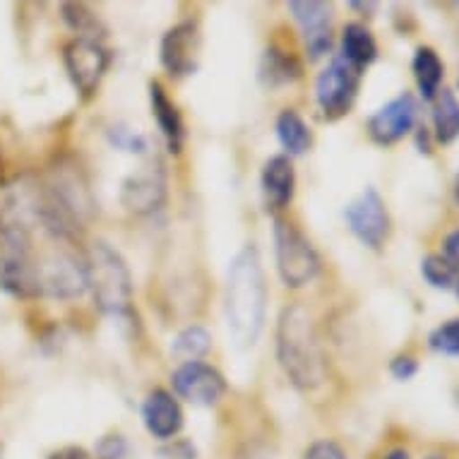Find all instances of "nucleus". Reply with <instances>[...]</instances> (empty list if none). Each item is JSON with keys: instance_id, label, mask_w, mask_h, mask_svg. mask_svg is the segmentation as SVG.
I'll return each instance as SVG.
<instances>
[{"instance_id": "nucleus-1", "label": "nucleus", "mask_w": 459, "mask_h": 459, "mask_svg": "<svg viewBox=\"0 0 459 459\" xmlns=\"http://www.w3.org/2000/svg\"><path fill=\"white\" fill-rule=\"evenodd\" d=\"M224 303L226 323L236 347H255L267 313V281H264L263 260L253 243L243 246L229 264Z\"/></svg>"}, {"instance_id": "nucleus-2", "label": "nucleus", "mask_w": 459, "mask_h": 459, "mask_svg": "<svg viewBox=\"0 0 459 459\" xmlns=\"http://www.w3.org/2000/svg\"><path fill=\"white\" fill-rule=\"evenodd\" d=\"M277 359L286 377L299 390H317L327 380V359L316 317L303 303H289L279 316Z\"/></svg>"}, {"instance_id": "nucleus-3", "label": "nucleus", "mask_w": 459, "mask_h": 459, "mask_svg": "<svg viewBox=\"0 0 459 459\" xmlns=\"http://www.w3.org/2000/svg\"><path fill=\"white\" fill-rule=\"evenodd\" d=\"M87 289L106 316L126 317L133 310V279L123 255L106 241H97L84 253Z\"/></svg>"}, {"instance_id": "nucleus-4", "label": "nucleus", "mask_w": 459, "mask_h": 459, "mask_svg": "<svg viewBox=\"0 0 459 459\" xmlns=\"http://www.w3.org/2000/svg\"><path fill=\"white\" fill-rule=\"evenodd\" d=\"M46 190L34 176L0 181V236H30L44 231Z\"/></svg>"}, {"instance_id": "nucleus-5", "label": "nucleus", "mask_w": 459, "mask_h": 459, "mask_svg": "<svg viewBox=\"0 0 459 459\" xmlns=\"http://www.w3.org/2000/svg\"><path fill=\"white\" fill-rule=\"evenodd\" d=\"M274 253L279 277L289 289L310 284L320 272V255L310 238L284 217L274 219Z\"/></svg>"}, {"instance_id": "nucleus-6", "label": "nucleus", "mask_w": 459, "mask_h": 459, "mask_svg": "<svg viewBox=\"0 0 459 459\" xmlns=\"http://www.w3.org/2000/svg\"><path fill=\"white\" fill-rule=\"evenodd\" d=\"M361 70L351 68L347 61L334 58L316 80V101L327 121H337L347 116L359 97L361 87Z\"/></svg>"}, {"instance_id": "nucleus-7", "label": "nucleus", "mask_w": 459, "mask_h": 459, "mask_svg": "<svg viewBox=\"0 0 459 459\" xmlns=\"http://www.w3.org/2000/svg\"><path fill=\"white\" fill-rule=\"evenodd\" d=\"M63 63L68 70L70 82L84 99L97 94L99 84L104 80L106 70L111 65V53L101 44V39H73L65 51Z\"/></svg>"}, {"instance_id": "nucleus-8", "label": "nucleus", "mask_w": 459, "mask_h": 459, "mask_svg": "<svg viewBox=\"0 0 459 459\" xmlns=\"http://www.w3.org/2000/svg\"><path fill=\"white\" fill-rule=\"evenodd\" d=\"M344 219H347L351 234L370 250H380L385 241L390 238V212L376 188H366L354 203H349V207L344 210Z\"/></svg>"}, {"instance_id": "nucleus-9", "label": "nucleus", "mask_w": 459, "mask_h": 459, "mask_svg": "<svg viewBox=\"0 0 459 459\" xmlns=\"http://www.w3.org/2000/svg\"><path fill=\"white\" fill-rule=\"evenodd\" d=\"M39 291L51 299H77L87 291V270L84 257L70 253H53V255L37 260Z\"/></svg>"}, {"instance_id": "nucleus-10", "label": "nucleus", "mask_w": 459, "mask_h": 459, "mask_svg": "<svg viewBox=\"0 0 459 459\" xmlns=\"http://www.w3.org/2000/svg\"><path fill=\"white\" fill-rule=\"evenodd\" d=\"M171 383L178 397L188 399L197 407H214L226 394V377L214 366L204 361L181 363L171 373Z\"/></svg>"}, {"instance_id": "nucleus-11", "label": "nucleus", "mask_w": 459, "mask_h": 459, "mask_svg": "<svg viewBox=\"0 0 459 459\" xmlns=\"http://www.w3.org/2000/svg\"><path fill=\"white\" fill-rule=\"evenodd\" d=\"M416 121H419V99L411 91H402L399 97L377 108L368 121V133L373 137V143L390 147L397 144L399 140L414 130Z\"/></svg>"}, {"instance_id": "nucleus-12", "label": "nucleus", "mask_w": 459, "mask_h": 459, "mask_svg": "<svg viewBox=\"0 0 459 459\" xmlns=\"http://www.w3.org/2000/svg\"><path fill=\"white\" fill-rule=\"evenodd\" d=\"M289 13L299 24L310 61H320L332 48V5L317 0H291Z\"/></svg>"}, {"instance_id": "nucleus-13", "label": "nucleus", "mask_w": 459, "mask_h": 459, "mask_svg": "<svg viewBox=\"0 0 459 459\" xmlns=\"http://www.w3.org/2000/svg\"><path fill=\"white\" fill-rule=\"evenodd\" d=\"M197 56H200V31L197 24L190 20L174 24L161 39L159 58L171 77L193 75L197 70Z\"/></svg>"}, {"instance_id": "nucleus-14", "label": "nucleus", "mask_w": 459, "mask_h": 459, "mask_svg": "<svg viewBox=\"0 0 459 459\" xmlns=\"http://www.w3.org/2000/svg\"><path fill=\"white\" fill-rule=\"evenodd\" d=\"M166 200V174L161 164H147L130 174L121 186V204L130 214H152Z\"/></svg>"}, {"instance_id": "nucleus-15", "label": "nucleus", "mask_w": 459, "mask_h": 459, "mask_svg": "<svg viewBox=\"0 0 459 459\" xmlns=\"http://www.w3.org/2000/svg\"><path fill=\"white\" fill-rule=\"evenodd\" d=\"M143 421L157 440H174L183 429V409L171 392L152 390L143 402Z\"/></svg>"}, {"instance_id": "nucleus-16", "label": "nucleus", "mask_w": 459, "mask_h": 459, "mask_svg": "<svg viewBox=\"0 0 459 459\" xmlns=\"http://www.w3.org/2000/svg\"><path fill=\"white\" fill-rule=\"evenodd\" d=\"M263 195L264 203L274 212L286 210L296 195V171L294 161L286 154H274L263 166Z\"/></svg>"}, {"instance_id": "nucleus-17", "label": "nucleus", "mask_w": 459, "mask_h": 459, "mask_svg": "<svg viewBox=\"0 0 459 459\" xmlns=\"http://www.w3.org/2000/svg\"><path fill=\"white\" fill-rule=\"evenodd\" d=\"M150 106L152 118L157 121L159 133L169 144V150L178 154L183 150V143H186V123H183V116L178 106L174 104V99L166 94V90L159 82H150Z\"/></svg>"}, {"instance_id": "nucleus-18", "label": "nucleus", "mask_w": 459, "mask_h": 459, "mask_svg": "<svg viewBox=\"0 0 459 459\" xmlns=\"http://www.w3.org/2000/svg\"><path fill=\"white\" fill-rule=\"evenodd\" d=\"M342 61H347L351 68L366 70L377 58L376 37L361 22H349L342 31Z\"/></svg>"}, {"instance_id": "nucleus-19", "label": "nucleus", "mask_w": 459, "mask_h": 459, "mask_svg": "<svg viewBox=\"0 0 459 459\" xmlns=\"http://www.w3.org/2000/svg\"><path fill=\"white\" fill-rule=\"evenodd\" d=\"M411 70H414L416 84H419V91L426 101H433L440 91V84H443L445 65L430 46H419L414 53V61H411Z\"/></svg>"}, {"instance_id": "nucleus-20", "label": "nucleus", "mask_w": 459, "mask_h": 459, "mask_svg": "<svg viewBox=\"0 0 459 459\" xmlns=\"http://www.w3.org/2000/svg\"><path fill=\"white\" fill-rule=\"evenodd\" d=\"M277 137L286 150V157H301L313 147V133L308 123L294 108H284L277 118Z\"/></svg>"}, {"instance_id": "nucleus-21", "label": "nucleus", "mask_w": 459, "mask_h": 459, "mask_svg": "<svg viewBox=\"0 0 459 459\" xmlns=\"http://www.w3.org/2000/svg\"><path fill=\"white\" fill-rule=\"evenodd\" d=\"M433 128L440 144H452L459 137V101L452 90H440L433 99Z\"/></svg>"}, {"instance_id": "nucleus-22", "label": "nucleus", "mask_w": 459, "mask_h": 459, "mask_svg": "<svg viewBox=\"0 0 459 459\" xmlns=\"http://www.w3.org/2000/svg\"><path fill=\"white\" fill-rule=\"evenodd\" d=\"M212 349V337L210 332L204 330V327H186L183 332H178V337L174 339V356H178L183 363L188 361H200L207 351Z\"/></svg>"}, {"instance_id": "nucleus-23", "label": "nucleus", "mask_w": 459, "mask_h": 459, "mask_svg": "<svg viewBox=\"0 0 459 459\" xmlns=\"http://www.w3.org/2000/svg\"><path fill=\"white\" fill-rule=\"evenodd\" d=\"M421 274L433 289L455 294L459 299V270H455L443 255L423 257Z\"/></svg>"}, {"instance_id": "nucleus-24", "label": "nucleus", "mask_w": 459, "mask_h": 459, "mask_svg": "<svg viewBox=\"0 0 459 459\" xmlns=\"http://www.w3.org/2000/svg\"><path fill=\"white\" fill-rule=\"evenodd\" d=\"M301 75V65L294 61V56L279 48H270L264 53L263 77L270 84H289Z\"/></svg>"}, {"instance_id": "nucleus-25", "label": "nucleus", "mask_w": 459, "mask_h": 459, "mask_svg": "<svg viewBox=\"0 0 459 459\" xmlns=\"http://www.w3.org/2000/svg\"><path fill=\"white\" fill-rule=\"evenodd\" d=\"M63 17L77 31L80 39H99V20L87 5H82V3H65L63 5Z\"/></svg>"}, {"instance_id": "nucleus-26", "label": "nucleus", "mask_w": 459, "mask_h": 459, "mask_svg": "<svg viewBox=\"0 0 459 459\" xmlns=\"http://www.w3.org/2000/svg\"><path fill=\"white\" fill-rule=\"evenodd\" d=\"M429 347L436 354L459 356V317H452L447 323L437 325L436 330L430 332Z\"/></svg>"}, {"instance_id": "nucleus-27", "label": "nucleus", "mask_w": 459, "mask_h": 459, "mask_svg": "<svg viewBox=\"0 0 459 459\" xmlns=\"http://www.w3.org/2000/svg\"><path fill=\"white\" fill-rule=\"evenodd\" d=\"M111 143L118 147V150H126V152H133V154H147V137L140 135V133H133V130H126V128H113L111 130Z\"/></svg>"}, {"instance_id": "nucleus-28", "label": "nucleus", "mask_w": 459, "mask_h": 459, "mask_svg": "<svg viewBox=\"0 0 459 459\" xmlns=\"http://www.w3.org/2000/svg\"><path fill=\"white\" fill-rule=\"evenodd\" d=\"M303 459H349L344 447L334 440H316L310 445Z\"/></svg>"}, {"instance_id": "nucleus-29", "label": "nucleus", "mask_w": 459, "mask_h": 459, "mask_svg": "<svg viewBox=\"0 0 459 459\" xmlns=\"http://www.w3.org/2000/svg\"><path fill=\"white\" fill-rule=\"evenodd\" d=\"M97 459H128V443L121 436L104 437L97 447Z\"/></svg>"}, {"instance_id": "nucleus-30", "label": "nucleus", "mask_w": 459, "mask_h": 459, "mask_svg": "<svg viewBox=\"0 0 459 459\" xmlns=\"http://www.w3.org/2000/svg\"><path fill=\"white\" fill-rule=\"evenodd\" d=\"M390 373L397 380H402V383H407V380H411L419 373V363H416L414 356H397V359H392Z\"/></svg>"}, {"instance_id": "nucleus-31", "label": "nucleus", "mask_w": 459, "mask_h": 459, "mask_svg": "<svg viewBox=\"0 0 459 459\" xmlns=\"http://www.w3.org/2000/svg\"><path fill=\"white\" fill-rule=\"evenodd\" d=\"M443 253L445 260H447L455 270H459V229H455V231H450V234L445 236Z\"/></svg>"}, {"instance_id": "nucleus-32", "label": "nucleus", "mask_w": 459, "mask_h": 459, "mask_svg": "<svg viewBox=\"0 0 459 459\" xmlns=\"http://www.w3.org/2000/svg\"><path fill=\"white\" fill-rule=\"evenodd\" d=\"M48 459H91L82 447H63V450L53 452Z\"/></svg>"}, {"instance_id": "nucleus-33", "label": "nucleus", "mask_w": 459, "mask_h": 459, "mask_svg": "<svg viewBox=\"0 0 459 459\" xmlns=\"http://www.w3.org/2000/svg\"><path fill=\"white\" fill-rule=\"evenodd\" d=\"M383 459H411V457H409V452L404 450V447H394V450L387 452Z\"/></svg>"}, {"instance_id": "nucleus-34", "label": "nucleus", "mask_w": 459, "mask_h": 459, "mask_svg": "<svg viewBox=\"0 0 459 459\" xmlns=\"http://www.w3.org/2000/svg\"><path fill=\"white\" fill-rule=\"evenodd\" d=\"M452 195H455V203L459 204V171L455 176V183H452Z\"/></svg>"}, {"instance_id": "nucleus-35", "label": "nucleus", "mask_w": 459, "mask_h": 459, "mask_svg": "<svg viewBox=\"0 0 459 459\" xmlns=\"http://www.w3.org/2000/svg\"><path fill=\"white\" fill-rule=\"evenodd\" d=\"M426 459H447V457H445V455H429Z\"/></svg>"}]
</instances>
